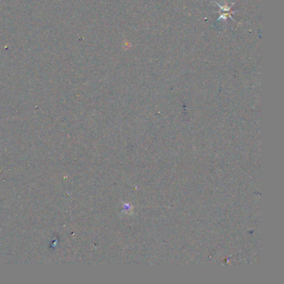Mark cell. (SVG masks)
<instances>
[{
	"label": "cell",
	"instance_id": "obj_1",
	"mask_svg": "<svg viewBox=\"0 0 284 284\" xmlns=\"http://www.w3.org/2000/svg\"><path fill=\"white\" fill-rule=\"evenodd\" d=\"M228 17H229V18H231L232 19H233V20L234 21V19L232 18V16H231V14H221L220 17L217 18V20H220V19H224V20H226V19H227Z\"/></svg>",
	"mask_w": 284,
	"mask_h": 284
},
{
	"label": "cell",
	"instance_id": "obj_2",
	"mask_svg": "<svg viewBox=\"0 0 284 284\" xmlns=\"http://www.w3.org/2000/svg\"><path fill=\"white\" fill-rule=\"evenodd\" d=\"M217 6L220 8L221 11H224V12H225V11H229L230 9H231V6H227V5H225V6H222V5H220L219 4H217Z\"/></svg>",
	"mask_w": 284,
	"mask_h": 284
}]
</instances>
